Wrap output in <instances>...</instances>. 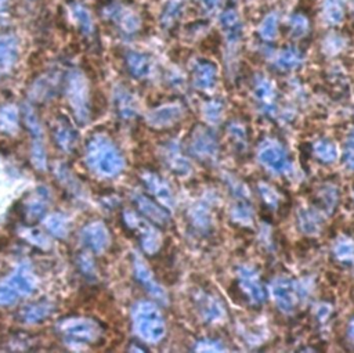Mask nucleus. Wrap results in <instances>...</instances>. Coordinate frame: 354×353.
I'll return each mask as SVG.
<instances>
[{
  "label": "nucleus",
  "mask_w": 354,
  "mask_h": 353,
  "mask_svg": "<svg viewBox=\"0 0 354 353\" xmlns=\"http://www.w3.org/2000/svg\"><path fill=\"white\" fill-rule=\"evenodd\" d=\"M9 6V0H0V19H3Z\"/></svg>",
  "instance_id": "nucleus-50"
},
{
  "label": "nucleus",
  "mask_w": 354,
  "mask_h": 353,
  "mask_svg": "<svg viewBox=\"0 0 354 353\" xmlns=\"http://www.w3.org/2000/svg\"><path fill=\"white\" fill-rule=\"evenodd\" d=\"M72 17L73 20L76 21V24L79 25L80 31L84 34V35H92L93 34V30H95V25H93V20H92V16L91 13H88L84 8H82L80 5H72Z\"/></svg>",
  "instance_id": "nucleus-28"
},
{
  "label": "nucleus",
  "mask_w": 354,
  "mask_h": 353,
  "mask_svg": "<svg viewBox=\"0 0 354 353\" xmlns=\"http://www.w3.org/2000/svg\"><path fill=\"white\" fill-rule=\"evenodd\" d=\"M126 67L134 78L143 79L151 72V58L140 52H129L126 54Z\"/></svg>",
  "instance_id": "nucleus-24"
},
{
  "label": "nucleus",
  "mask_w": 354,
  "mask_h": 353,
  "mask_svg": "<svg viewBox=\"0 0 354 353\" xmlns=\"http://www.w3.org/2000/svg\"><path fill=\"white\" fill-rule=\"evenodd\" d=\"M185 5H186V0H169L165 8V12L162 14V24L165 27H172L182 16L185 10Z\"/></svg>",
  "instance_id": "nucleus-30"
},
{
  "label": "nucleus",
  "mask_w": 354,
  "mask_h": 353,
  "mask_svg": "<svg viewBox=\"0 0 354 353\" xmlns=\"http://www.w3.org/2000/svg\"><path fill=\"white\" fill-rule=\"evenodd\" d=\"M6 286L19 297H28L35 293L36 288V279L27 264L19 266L8 279L3 280Z\"/></svg>",
  "instance_id": "nucleus-14"
},
{
  "label": "nucleus",
  "mask_w": 354,
  "mask_h": 353,
  "mask_svg": "<svg viewBox=\"0 0 354 353\" xmlns=\"http://www.w3.org/2000/svg\"><path fill=\"white\" fill-rule=\"evenodd\" d=\"M162 158L166 166L177 174H187L190 172L189 159L180 152V148L173 143H166L162 147Z\"/></svg>",
  "instance_id": "nucleus-20"
},
{
  "label": "nucleus",
  "mask_w": 354,
  "mask_h": 353,
  "mask_svg": "<svg viewBox=\"0 0 354 353\" xmlns=\"http://www.w3.org/2000/svg\"><path fill=\"white\" fill-rule=\"evenodd\" d=\"M133 266H134L136 279H137V282L143 286V288H144L155 301H159L161 304L167 305L169 298H167L166 291H165L163 287L155 280L152 272L148 269L147 264H145L141 259L134 258Z\"/></svg>",
  "instance_id": "nucleus-13"
},
{
  "label": "nucleus",
  "mask_w": 354,
  "mask_h": 353,
  "mask_svg": "<svg viewBox=\"0 0 354 353\" xmlns=\"http://www.w3.org/2000/svg\"><path fill=\"white\" fill-rule=\"evenodd\" d=\"M216 67L205 60L197 61L193 68V83L200 91H209L216 83Z\"/></svg>",
  "instance_id": "nucleus-21"
},
{
  "label": "nucleus",
  "mask_w": 354,
  "mask_h": 353,
  "mask_svg": "<svg viewBox=\"0 0 354 353\" xmlns=\"http://www.w3.org/2000/svg\"><path fill=\"white\" fill-rule=\"evenodd\" d=\"M349 332H350V337L354 339V320L351 321V324H350V328H349Z\"/></svg>",
  "instance_id": "nucleus-51"
},
{
  "label": "nucleus",
  "mask_w": 354,
  "mask_h": 353,
  "mask_svg": "<svg viewBox=\"0 0 354 353\" xmlns=\"http://www.w3.org/2000/svg\"><path fill=\"white\" fill-rule=\"evenodd\" d=\"M187 150L200 161H212L217 155V140L205 126H196L189 136Z\"/></svg>",
  "instance_id": "nucleus-6"
},
{
  "label": "nucleus",
  "mask_w": 354,
  "mask_h": 353,
  "mask_svg": "<svg viewBox=\"0 0 354 353\" xmlns=\"http://www.w3.org/2000/svg\"><path fill=\"white\" fill-rule=\"evenodd\" d=\"M220 111H222V106L217 103H211L205 109V114L209 119H217L220 117Z\"/></svg>",
  "instance_id": "nucleus-49"
},
{
  "label": "nucleus",
  "mask_w": 354,
  "mask_h": 353,
  "mask_svg": "<svg viewBox=\"0 0 354 353\" xmlns=\"http://www.w3.org/2000/svg\"><path fill=\"white\" fill-rule=\"evenodd\" d=\"M76 266L79 269V272L88 280H95L97 277V268H96V263L92 259L91 255L87 253H78L76 256Z\"/></svg>",
  "instance_id": "nucleus-33"
},
{
  "label": "nucleus",
  "mask_w": 354,
  "mask_h": 353,
  "mask_svg": "<svg viewBox=\"0 0 354 353\" xmlns=\"http://www.w3.org/2000/svg\"><path fill=\"white\" fill-rule=\"evenodd\" d=\"M257 98L268 106L273 104V99H274V92H273V87L268 80H263L257 84V89H256Z\"/></svg>",
  "instance_id": "nucleus-38"
},
{
  "label": "nucleus",
  "mask_w": 354,
  "mask_h": 353,
  "mask_svg": "<svg viewBox=\"0 0 354 353\" xmlns=\"http://www.w3.org/2000/svg\"><path fill=\"white\" fill-rule=\"evenodd\" d=\"M238 280L242 291L249 297V299L255 304H261L264 299V293L260 286V282L257 279V275L255 271L242 268L238 272Z\"/></svg>",
  "instance_id": "nucleus-22"
},
{
  "label": "nucleus",
  "mask_w": 354,
  "mask_h": 353,
  "mask_svg": "<svg viewBox=\"0 0 354 353\" xmlns=\"http://www.w3.org/2000/svg\"><path fill=\"white\" fill-rule=\"evenodd\" d=\"M185 114L183 106L177 103L162 104L154 110H151L147 115V124L150 128L156 130L170 129L177 125Z\"/></svg>",
  "instance_id": "nucleus-7"
},
{
  "label": "nucleus",
  "mask_w": 354,
  "mask_h": 353,
  "mask_svg": "<svg viewBox=\"0 0 354 353\" xmlns=\"http://www.w3.org/2000/svg\"><path fill=\"white\" fill-rule=\"evenodd\" d=\"M300 226L306 233H311V234L320 230V223L317 216L309 211H305L300 214Z\"/></svg>",
  "instance_id": "nucleus-39"
},
{
  "label": "nucleus",
  "mask_w": 354,
  "mask_h": 353,
  "mask_svg": "<svg viewBox=\"0 0 354 353\" xmlns=\"http://www.w3.org/2000/svg\"><path fill=\"white\" fill-rule=\"evenodd\" d=\"M325 14L331 23H339L343 19V9L338 0H329L325 9Z\"/></svg>",
  "instance_id": "nucleus-42"
},
{
  "label": "nucleus",
  "mask_w": 354,
  "mask_h": 353,
  "mask_svg": "<svg viewBox=\"0 0 354 353\" xmlns=\"http://www.w3.org/2000/svg\"><path fill=\"white\" fill-rule=\"evenodd\" d=\"M54 173H56L57 181H60V183H61L62 186H65V187L69 189L71 192L76 189L78 182H76V179L73 178V174H71V172L68 170V168H67L64 163L58 162V163L54 166Z\"/></svg>",
  "instance_id": "nucleus-36"
},
{
  "label": "nucleus",
  "mask_w": 354,
  "mask_h": 353,
  "mask_svg": "<svg viewBox=\"0 0 354 353\" xmlns=\"http://www.w3.org/2000/svg\"><path fill=\"white\" fill-rule=\"evenodd\" d=\"M31 161L35 169L45 172L47 168V155L43 143V137H34L32 147H31Z\"/></svg>",
  "instance_id": "nucleus-31"
},
{
  "label": "nucleus",
  "mask_w": 354,
  "mask_h": 353,
  "mask_svg": "<svg viewBox=\"0 0 354 353\" xmlns=\"http://www.w3.org/2000/svg\"><path fill=\"white\" fill-rule=\"evenodd\" d=\"M113 17L125 32H134L139 28V19L133 13L118 10L113 13Z\"/></svg>",
  "instance_id": "nucleus-35"
},
{
  "label": "nucleus",
  "mask_w": 354,
  "mask_h": 353,
  "mask_svg": "<svg viewBox=\"0 0 354 353\" xmlns=\"http://www.w3.org/2000/svg\"><path fill=\"white\" fill-rule=\"evenodd\" d=\"M54 312V305L46 301L34 302L23 306L19 312L16 319L21 324H38L45 321L47 317H50Z\"/></svg>",
  "instance_id": "nucleus-17"
},
{
  "label": "nucleus",
  "mask_w": 354,
  "mask_h": 353,
  "mask_svg": "<svg viewBox=\"0 0 354 353\" xmlns=\"http://www.w3.org/2000/svg\"><path fill=\"white\" fill-rule=\"evenodd\" d=\"M259 158L264 166H268L276 173H281L288 168V159L281 146L277 143H266L259 152Z\"/></svg>",
  "instance_id": "nucleus-16"
},
{
  "label": "nucleus",
  "mask_w": 354,
  "mask_h": 353,
  "mask_svg": "<svg viewBox=\"0 0 354 353\" xmlns=\"http://www.w3.org/2000/svg\"><path fill=\"white\" fill-rule=\"evenodd\" d=\"M19 41L13 35H0V76L13 71L19 61Z\"/></svg>",
  "instance_id": "nucleus-15"
},
{
  "label": "nucleus",
  "mask_w": 354,
  "mask_h": 353,
  "mask_svg": "<svg viewBox=\"0 0 354 353\" xmlns=\"http://www.w3.org/2000/svg\"><path fill=\"white\" fill-rule=\"evenodd\" d=\"M300 62V56L295 50H284L279 57V64L283 68H292Z\"/></svg>",
  "instance_id": "nucleus-41"
},
{
  "label": "nucleus",
  "mask_w": 354,
  "mask_h": 353,
  "mask_svg": "<svg viewBox=\"0 0 354 353\" xmlns=\"http://www.w3.org/2000/svg\"><path fill=\"white\" fill-rule=\"evenodd\" d=\"M20 111L13 104L0 106V132L16 136L20 132Z\"/></svg>",
  "instance_id": "nucleus-23"
},
{
  "label": "nucleus",
  "mask_w": 354,
  "mask_h": 353,
  "mask_svg": "<svg viewBox=\"0 0 354 353\" xmlns=\"http://www.w3.org/2000/svg\"><path fill=\"white\" fill-rule=\"evenodd\" d=\"M57 332L72 345H96L104 337L102 324L88 317H67L57 324Z\"/></svg>",
  "instance_id": "nucleus-2"
},
{
  "label": "nucleus",
  "mask_w": 354,
  "mask_h": 353,
  "mask_svg": "<svg viewBox=\"0 0 354 353\" xmlns=\"http://www.w3.org/2000/svg\"><path fill=\"white\" fill-rule=\"evenodd\" d=\"M222 25L224 28V32L230 41H235L239 38L241 34V24L238 20V16L234 12H227L222 17Z\"/></svg>",
  "instance_id": "nucleus-34"
},
{
  "label": "nucleus",
  "mask_w": 354,
  "mask_h": 353,
  "mask_svg": "<svg viewBox=\"0 0 354 353\" xmlns=\"http://www.w3.org/2000/svg\"><path fill=\"white\" fill-rule=\"evenodd\" d=\"M222 349L223 348L215 341H204V342H200L197 346V350H201V352H216Z\"/></svg>",
  "instance_id": "nucleus-48"
},
{
  "label": "nucleus",
  "mask_w": 354,
  "mask_h": 353,
  "mask_svg": "<svg viewBox=\"0 0 354 353\" xmlns=\"http://www.w3.org/2000/svg\"><path fill=\"white\" fill-rule=\"evenodd\" d=\"M291 24H292V28H294V31H295L296 34H302V32H305V31L307 30V21H306V19L302 17V16H295V17L292 19Z\"/></svg>",
  "instance_id": "nucleus-46"
},
{
  "label": "nucleus",
  "mask_w": 354,
  "mask_h": 353,
  "mask_svg": "<svg viewBox=\"0 0 354 353\" xmlns=\"http://www.w3.org/2000/svg\"><path fill=\"white\" fill-rule=\"evenodd\" d=\"M122 223L125 229L139 241V245L144 253L152 256L159 252L162 247V236L156 225L133 209H125L122 212Z\"/></svg>",
  "instance_id": "nucleus-3"
},
{
  "label": "nucleus",
  "mask_w": 354,
  "mask_h": 353,
  "mask_svg": "<svg viewBox=\"0 0 354 353\" xmlns=\"http://www.w3.org/2000/svg\"><path fill=\"white\" fill-rule=\"evenodd\" d=\"M51 137L56 146L67 154H72L78 148V144H79L78 132L75 126L71 124V121L62 115L57 117L51 122Z\"/></svg>",
  "instance_id": "nucleus-8"
},
{
  "label": "nucleus",
  "mask_w": 354,
  "mask_h": 353,
  "mask_svg": "<svg viewBox=\"0 0 354 353\" xmlns=\"http://www.w3.org/2000/svg\"><path fill=\"white\" fill-rule=\"evenodd\" d=\"M82 241L86 248L95 253H102L110 247L111 234L103 222H91L82 230Z\"/></svg>",
  "instance_id": "nucleus-11"
},
{
  "label": "nucleus",
  "mask_w": 354,
  "mask_h": 353,
  "mask_svg": "<svg viewBox=\"0 0 354 353\" xmlns=\"http://www.w3.org/2000/svg\"><path fill=\"white\" fill-rule=\"evenodd\" d=\"M47 209V194L38 189L36 192L28 194L27 200L21 201L20 204V215L25 225H35L39 222Z\"/></svg>",
  "instance_id": "nucleus-12"
},
{
  "label": "nucleus",
  "mask_w": 354,
  "mask_h": 353,
  "mask_svg": "<svg viewBox=\"0 0 354 353\" xmlns=\"http://www.w3.org/2000/svg\"><path fill=\"white\" fill-rule=\"evenodd\" d=\"M133 203L137 208V211L147 218L150 222H152L154 225H156L158 227L166 229L172 225V218L167 214V211L165 209V207L162 204H159L158 201L150 198L145 194L137 193L133 196Z\"/></svg>",
  "instance_id": "nucleus-9"
},
{
  "label": "nucleus",
  "mask_w": 354,
  "mask_h": 353,
  "mask_svg": "<svg viewBox=\"0 0 354 353\" xmlns=\"http://www.w3.org/2000/svg\"><path fill=\"white\" fill-rule=\"evenodd\" d=\"M336 256L342 260L354 259V244L349 240H340L335 247Z\"/></svg>",
  "instance_id": "nucleus-40"
},
{
  "label": "nucleus",
  "mask_w": 354,
  "mask_h": 353,
  "mask_svg": "<svg viewBox=\"0 0 354 353\" xmlns=\"http://www.w3.org/2000/svg\"><path fill=\"white\" fill-rule=\"evenodd\" d=\"M84 159L88 169L102 178H114L125 166L119 148L106 133H93L87 139Z\"/></svg>",
  "instance_id": "nucleus-1"
},
{
  "label": "nucleus",
  "mask_w": 354,
  "mask_h": 353,
  "mask_svg": "<svg viewBox=\"0 0 354 353\" xmlns=\"http://www.w3.org/2000/svg\"><path fill=\"white\" fill-rule=\"evenodd\" d=\"M260 192H261V196L263 198L268 201L269 204H277V194L273 189H270L269 186H260Z\"/></svg>",
  "instance_id": "nucleus-47"
},
{
  "label": "nucleus",
  "mask_w": 354,
  "mask_h": 353,
  "mask_svg": "<svg viewBox=\"0 0 354 353\" xmlns=\"http://www.w3.org/2000/svg\"><path fill=\"white\" fill-rule=\"evenodd\" d=\"M19 236L27 241L28 244H31L32 247H36L42 251H49L51 248V241L50 237L46 236L43 231H40L39 229L34 227L32 225H23L19 229Z\"/></svg>",
  "instance_id": "nucleus-26"
},
{
  "label": "nucleus",
  "mask_w": 354,
  "mask_h": 353,
  "mask_svg": "<svg viewBox=\"0 0 354 353\" xmlns=\"http://www.w3.org/2000/svg\"><path fill=\"white\" fill-rule=\"evenodd\" d=\"M276 30H277V19H276V16L272 14L263 21V24L260 27V34L266 39H273Z\"/></svg>",
  "instance_id": "nucleus-43"
},
{
  "label": "nucleus",
  "mask_w": 354,
  "mask_h": 353,
  "mask_svg": "<svg viewBox=\"0 0 354 353\" xmlns=\"http://www.w3.org/2000/svg\"><path fill=\"white\" fill-rule=\"evenodd\" d=\"M133 327L140 338L147 342L156 343L166 334L165 319L152 302H139L133 308Z\"/></svg>",
  "instance_id": "nucleus-4"
},
{
  "label": "nucleus",
  "mask_w": 354,
  "mask_h": 353,
  "mask_svg": "<svg viewBox=\"0 0 354 353\" xmlns=\"http://www.w3.org/2000/svg\"><path fill=\"white\" fill-rule=\"evenodd\" d=\"M65 95L76 122L79 125H86L91 119L92 103L88 83L82 72L73 71L67 76Z\"/></svg>",
  "instance_id": "nucleus-5"
},
{
  "label": "nucleus",
  "mask_w": 354,
  "mask_h": 353,
  "mask_svg": "<svg viewBox=\"0 0 354 353\" xmlns=\"http://www.w3.org/2000/svg\"><path fill=\"white\" fill-rule=\"evenodd\" d=\"M346 162L347 165L354 169V133L350 135V137L346 141Z\"/></svg>",
  "instance_id": "nucleus-44"
},
{
  "label": "nucleus",
  "mask_w": 354,
  "mask_h": 353,
  "mask_svg": "<svg viewBox=\"0 0 354 353\" xmlns=\"http://www.w3.org/2000/svg\"><path fill=\"white\" fill-rule=\"evenodd\" d=\"M316 154L325 162H331L338 157L336 147L329 141H320L316 146Z\"/></svg>",
  "instance_id": "nucleus-37"
},
{
  "label": "nucleus",
  "mask_w": 354,
  "mask_h": 353,
  "mask_svg": "<svg viewBox=\"0 0 354 353\" xmlns=\"http://www.w3.org/2000/svg\"><path fill=\"white\" fill-rule=\"evenodd\" d=\"M140 178L148 193L165 208H174V197L170 186L163 181L162 176L152 170H143Z\"/></svg>",
  "instance_id": "nucleus-10"
},
{
  "label": "nucleus",
  "mask_w": 354,
  "mask_h": 353,
  "mask_svg": "<svg viewBox=\"0 0 354 353\" xmlns=\"http://www.w3.org/2000/svg\"><path fill=\"white\" fill-rule=\"evenodd\" d=\"M233 215L239 222H250V209H248L245 205H239L233 211Z\"/></svg>",
  "instance_id": "nucleus-45"
},
{
  "label": "nucleus",
  "mask_w": 354,
  "mask_h": 353,
  "mask_svg": "<svg viewBox=\"0 0 354 353\" xmlns=\"http://www.w3.org/2000/svg\"><path fill=\"white\" fill-rule=\"evenodd\" d=\"M60 79L54 73H46L38 78L31 87V98L39 103H45L51 99L58 89Z\"/></svg>",
  "instance_id": "nucleus-19"
},
{
  "label": "nucleus",
  "mask_w": 354,
  "mask_h": 353,
  "mask_svg": "<svg viewBox=\"0 0 354 353\" xmlns=\"http://www.w3.org/2000/svg\"><path fill=\"white\" fill-rule=\"evenodd\" d=\"M45 227L53 237H57L61 240L67 238L68 233H69V225H68L67 219L60 214L49 215L45 220Z\"/></svg>",
  "instance_id": "nucleus-27"
},
{
  "label": "nucleus",
  "mask_w": 354,
  "mask_h": 353,
  "mask_svg": "<svg viewBox=\"0 0 354 353\" xmlns=\"http://www.w3.org/2000/svg\"><path fill=\"white\" fill-rule=\"evenodd\" d=\"M273 297L279 308L284 312H292L296 306V290L292 282L280 279L273 284Z\"/></svg>",
  "instance_id": "nucleus-18"
},
{
  "label": "nucleus",
  "mask_w": 354,
  "mask_h": 353,
  "mask_svg": "<svg viewBox=\"0 0 354 353\" xmlns=\"http://www.w3.org/2000/svg\"><path fill=\"white\" fill-rule=\"evenodd\" d=\"M23 122L27 128V130L31 133L32 139L34 137H43V130L40 121L35 113V110L31 106H25L23 110Z\"/></svg>",
  "instance_id": "nucleus-32"
},
{
  "label": "nucleus",
  "mask_w": 354,
  "mask_h": 353,
  "mask_svg": "<svg viewBox=\"0 0 354 353\" xmlns=\"http://www.w3.org/2000/svg\"><path fill=\"white\" fill-rule=\"evenodd\" d=\"M198 304H200V312L202 313V316L206 320L215 321L223 316V309H222L220 304L216 299H213L212 297L205 295V297L200 298Z\"/></svg>",
  "instance_id": "nucleus-29"
},
{
  "label": "nucleus",
  "mask_w": 354,
  "mask_h": 353,
  "mask_svg": "<svg viewBox=\"0 0 354 353\" xmlns=\"http://www.w3.org/2000/svg\"><path fill=\"white\" fill-rule=\"evenodd\" d=\"M115 107L118 114L125 119H132L137 115V102L134 96L123 87L115 92Z\"/></svg>",
  "instance_id": "nucleus-25"
}]
</instances>
